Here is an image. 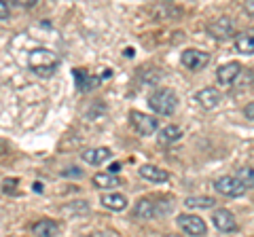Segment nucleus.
<instances>
[{"label":"nucleus","mask_w":254,"mask_h":237,"mask_svg":"<svg viewBox=\"0 0 254 237\" xmlns=\"http://www.w3.org/2000/svg\"><path fill=\"white\" fill-rule=\"evenodd\" d=\"M0 19H9V2H0Z\"/></svg>","instance_id":"5701e85b"},{"label":"nucleus","mask_w":254,"mask_h":237,"mask_svg":"<svg viewBox=\"0 0 254 237\" xmlns=\"http://www.w3.org/2000/svg\"><path fill=\"white\" fill-rule=\"evenodd\" d=\"M72 76H74L76 89L81 91V93H87V91L95 89V87L100 85V81H102V76H93V74L87 72L85 68H74L72 70Z\"/></svg>","instance_id":"9b49d317"},{"label":"nucleus","mask_w":254,"mask_h":237,"mask_svg":"<svg viewBox=\"0 0 254 237\" xmlns=\"http://www.w3.org/2000/svg\"><path fill=\"white\" fill-rule=\"evenodd\" d=\"M187 208H199V210H208L216 205V199L214 197H203V195H195V197H187L185 199Z\"/></svg>","instance_id":"aec40b11"},{"label":"nucleus","mask_w":254,"mask_h":237,"mask_svg":"<svg viewBox=\"0 0 254 237\" xmlns=\"http://www.w3.org/2000/svg\"><path fill=\"white\" fill-rule=\"evenodd\" d=\"M119 170H121V163H113V168H110L108 172H110V174H117Z\"/></svg>","instance_id":"bb28decb"},{"label":"nucleus","mask_w":254,"mask_h":237,"mask_svg":"<svg viewBox=\"0 0 254 237\" xmlns=\"http://www.w3.org/2000/svg\"><path fill=\"white\" fill-rule=\"evenodd\" d=\"M235 49L244 55H254V30L235 36Z\"/></svg>","instance_id":"a211bd4d"},{"label":"nucleus","mask_w":254,"mask_h":237,"mask_svg":"<svg viewBox=\"0 0 254 237\" xmlns=\"http://www.w3.org/2000/svg\"><path fill=\"white\" fill-rule=\"evenodd\" d=\"M212 225L218 229L220 233H233L237 231V220L233 216V212H229L225 208H218L212 212Z\"/></svg>","instance_id":"1a4fd4ad"},{"label":"nucleus","mask_w":254,"mask_h":237,"mask_svg":"<svg viewBox=\"0 0 254 237\" xmlns=\"http://www.w3.org/2000/svg\"><path fill=\"white\" fill-rule=\"evenodd\" d=\"M176 223H178V227L182 229V231H185L187 235H190V237H201V235H205V231H208L205 223L195 214H178Z\"/></svg>","instance_id":"423d86ee"},{"label":"nucleus","mask_w":254,"mask_h":237,"mask_svg":"<svg viewBox=\"0 0 254 237\" xmlns=\"http://www.w3.org/2000/svg\"><path fill=\"white\" fill-rule=\"evenodd\" d=\"M129 123H131V127L140 133V136H150V133H155L157 127H159V121L155 117L138 113V110H131L129 113Z\"/></svg>","instance_id":"20e7f679"},{"label":"nucleus","mask_w":254,"mask_h":237,"mask_svg":"<svg viewBox=\"0 0 254 237\" xmlns=\"http://www.w3.org/2000/svg\"><path fill=\"white\" fill-rule=\"evenodd\" d=\"M62 176H66V178H83V170L81 168H68L66 172H62Z\"/></svg>","instance_id":"4be33fe9"},{"label":"nucleus","mask_w":254,"mask_h":237,"mask_svg":"<svg viewBox=\"0 0 254 237\" xmlns=\"http://www.w3.org/2000/svg\"><path fill=\"white\" fill-rule=\"evenodd\" d=\"M208 32L216 38V41H225V38H235V21L231 17H218L212 23H208Z\"/></svg>","instance_id":"0eeeda50"},{"label":"nucleus","mask_w":254,"mask_h":237,"mask_svg":"<svg viewBox=\"0 0 254 237\" xmlns=\"http://www.w3.org/2000/svg\"><path fill=\"white\" fill-rule=\"evenodd\" d=\"M87 237H102V235H98V233H95V235H87Z\"/></svg>","instance_id":"c756f323"},{"label":"nucleus","mask_w":254,"mask_h":237,"mask_svg":"<svg viewBox=\"0 0 254 237\" xmlns=\"http://www.w3.org/2000/svg\"><path fill=\"white\" fill-rule=\"evenodd\" d=\"M28 68L38 76H53L55 70L60 68V58L55 55L51 49H45V47H38V49H32L28 53Z\"/></svg>","instance_id":"f257e3e1"},{"label":"nucleus","mask_w":254,"mask_h":237,"mask_svg":"<svg viewBox=\"0 0 254 237\" xmlns=\"http://www.w3.org/2000/svg\"><path fill=\"white\" fill-rule=\"evenodd\" d=\"M15 184H17V180H13V178H11V180H4V182H2L4 193H13V191H15V188H13Z\"/></svg>","instance_id":"393cba45"},{"label":"nucleus","mask_w":254,"mask_h":237,"mask_svg":"<svg viewBox=\"0 0 254 237\" xmlns=\"http://www.w3.org/2000/svg\"><path fill=\"white\" fill-rule=\"evenodd\" d=\"M244 9H246V13L254 15V0H250V2H246V4H244Z\"/></svg>","instance_id":"a878e982"},{"label":"nucleus","mask_w":254,"mask_h":237,"mask_svg":"<svg viewBox=\"0 0 254 237\" xmlns=\"http://www.w3.org/2000/svg\"><path fill=\"white\" fill-rule=\"evenodd\" d=\"M34 191H36V193H43V191H45V186H43L41 182H34Z\"/></svg>","instance_id":"cd10ccee"},{"label":"nucleus","mask_w":254,"mask_h":237,"mask_svg":"<svg viewBox=\"0 0 254 237\" xmlns=\"http://www.w3.org/2000/svg\"><path fill=\"white\" fill-rule=\"evenodd\" d=\"M140 176L148 180V182H155V184H161V182H168L170 180V174L161 170V168H157V165H142L140 168Z\"/></svg>","instance_id":"2eb2a0df"},{"label":"nucleus","mask_w":254,"mask_h":237,"mask_svg":"<svg viewBox=\"0 0 254 237\" xmlns=\"http://www.w3.org/2000/svg\"><path fill=\"white\" fill-rule=\"evenodd\" d=\"M110 157H113L110 148L98 146V148H87V151H83L81 159H83L85 163H89V165H102V163H106Z\"/></svg>","instance_id":"f8f14e48"},{"label":"nucleus","mask_w":254,"mask_h":237,"mask_svg":"<svg viewBox=\"0 0 254 237\" xmlns=\"http://www.w3.org/2000/svg\"><path fill=\"white\" fill-rule=\"evenodd\" d=\"M235 178L246 186V188H254V168L246 165V168H240L235 174Z\"/></svg>","instance_id":"412c9836"},{"label":"nucleus","mask_w":254,"mask_h":237,"mask_svg":"<svg viewBox=\"0 0 254 237\" xmlns=\"http://www.w3.org/2000/svg\"><path fill=\"white\" fill-rule=\"evenodd\" d=\"M208 61H210V55L203 53V51H197V49H187V51H182V55H180V64L185 68H189V70H193V72L205 68L208 66Z\"/></svg>","instance_id":"6e6552de"},{"label":"nucleus","mask_w":254,"mask_h":237,"mask_svg":"<svg viewBox=\"0 0 254 237\" xmlns=\"http://www.w3.org/2000/svg\"><path fill=\"white\" fill-rule=\"evenodd\" d=\"M148 106L157 115L172 117L178 108V96L172 89H168V87H161V89H155L148 96Z\"/></svg>","instance_id":"f03ea898"},{"label":"nucleus","mask_w":254,"mask_h":237,"mask_svg":"<svg viewBox=\"0 0 254 237\" xmlns=\"http://www.w3.org/2000/svg\"><path fill=\"white\" fill-rule=\"evenodd\" d=\"M244 115H246L248 121H254V102H250V104L244 108Z\"/></svg>","instance_id":"b1692460"},{"label":"nucleus","mask_w":254,"mask_h":237,"mask_svg":"<svg viewBox=\"0 0 254 237\" xmlns=\"http://www.w3.org/2000/svg\"><path fill=\"white\" fill-rule=\"evenodd\" d=\"M123 55H125V58H131V55H133V49H125Z\"/></svg>","instance_id":"c85d7f7f"},{"label":"nucleus","mask_w":254,"mask_h":237,"mask_svg":"<svg viewBox=\"0 0 254 237\" xmlns=\"http://www.w3.org/2000/svg\"><path fill=\"white\" fill-rule=\"evenodd\" d=\"M182 138V129L176 127V125H165V127L159 131V144H176V142Z\"/></svg>","instance_id":"6ab92c4d"},{"label":"nucleus","mask_w":254,"mask_h":237,"mask_svg":"<svg viewBox=\"0 0 254 237\" xmlns=\"http://www.w3.org/2000/svg\"><path fill=\"white\" fill-rule=\"evenodd\" d=\"M214 188H216V193L225 195V197H242L246 191H248V188H246L235 176H220V178H216Z\"/></svg>","instance_id":"39448f33"},{"label":"nucleus","mask_w":254,"mask_h":237,"mask_svg":"<svg viewBox=\"0 0 254 237\" xmlns=\"http://www.w3.org/2000/svg\"><path fill=\"white\" fill-rule=\"evenodd\" d=\"M123 180L117 176V174H110V172H100L93 176V186L95 188H117L121 186Z\"/></svg>","instance_id":"f3484780"},{"label":"nucleus","mask_w":254,"mask_h":237,"mask_svg":"<svg viewBox=\"0 0 254 237\" xmlns=\"http://www.w3.org/2000/svg\"><path fill=\"white\" fill-rule=\"evenodd\" d=\"M60 233V225L51 218H43V220H36L32 225V235L34 237H55Z\"/></svg>","instance_id":"4468645a"},{"label":"nucleus","mask_w":254,"mask_h":237,"mask_svg":"<svg viewBox=\"0 0 254 237\" xmlns=\"http://www.w3.org/2000/svg\"><path fill=\"white\" fill-rule=\"evenodd\" d=\"M170 212V208H161V203H157L153 199H140L133 205V216L140 220H150L157 216H165Z\"/></svg>","instance_id":"7ed1b4c3"},{"label":"nucleus","mask_w":254,"mask_h":237,"mask_svg":"<svg viewBox=\"0 0 254 237\" xmlns=\"http://www.w3.org/2000/svg\"><path fill=\"white\" fill-rule=\"evenodd\" d=\"M195 100L199 102L203 108H216L220 104L222 96H220L218 89H214V87H203V89H199L195 93Z\"/></svg>","instance_id":"ddd939ff"},{"label":"nucleus","mask_w":254,"mask_h":237,"mask_svg":"<svg viewBox=\"0 0 254 237\" xmlns=\"http://www.w3.org/2000/svg\"><path fill=\"white\" fill-rule=\"evenodd\" d=\"M100 203L104 205L106 210H113V212H121L127 208V197L121 193H106L100 197Z\"/></svg>","instance_id":"dca6fc26"},{"label":"nucleus","mask_w":254,"mask_h":237,"mask_svg":"<svg viewBox=\"0 0 254 237\" xmlns=\"http://www.w3.org/2000/svg\"><path fill=\"white\" fill-rule=\"evenodd\" d=\"M242 74V64L240 61H227V64H222L218 70H216V81L225 87H231L237 76Z\"/></svg>","instance_id":"9d476101"}]
</instances>
